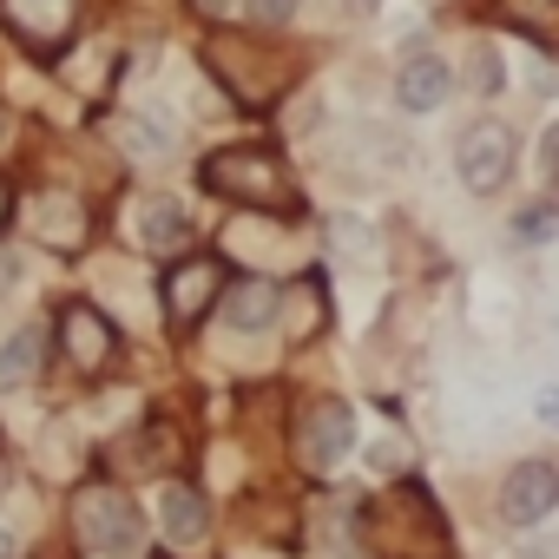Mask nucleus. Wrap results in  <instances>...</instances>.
Segmentation results:
<instances>
[{"label":"nucleus","instance_id":"obj_8","mask_svg":"<svg viewBox=\"0 0 559 559\" xmlns=\"http://www.w3.org/2000/svg\"><path fill=\"white\" fill-rule=\"evenodd\" d=\"M217 310H224V323H230V330L257 336V330H270V323H276V284H270V276H237V284H224Z\"/></svg>","mask_w":559,"mask_h":559},{"label":"nucleus","instance_id":"obj_6","mask_svg":"<svg viewBox=\"0 0 559 559\" xmlns=\"http://www.w3.org/2000/svg\"><path fill=\"white\" fill-rule=\"evenodd\" d=\"M349 448H356V415H349V402H317V408L304 415V454H310V467H336Z\"/></svg>","mask_w":559,"mask_h":559},{"label":"nucleus","instance_id":"obj_9","mask_svg":"<svg viewBox=\"0 0 559 559\" xmlns=\"http://www.w3.org/2000/svg\"><path fill=\"white\" fill-rule=\"evenodd\" d=\"M158 526H165V539L171 546H198L204 533H211V507H204V493L198 487H165V500H158Z\"/></svg>","mask_w":559,"mask_h":559},{"label":"nucleus","instance_id":"obj_1","mask_svg":"<svg viewBox=\"0 0 559 559\" xmlns=\"http://www.w3.org/2000/svg\"><path fill=\"white\" fill-rule=\"evenodd\" d=\"M204 185L237 204H257V211H297V185H290L284 158L263 145H230V152L204 158Z\"/></svg>","mask_w":559,"mask_h":559},{"label":"nucleus","instance_id":"obj_15","mask_svg":"<svg viewBox=\"0 0 559 559\" xmlns=\"http://www.w3.org/2000/svg\"><path fill=\"white\" fill-rule=\"evenodd\" d=\"M126 152H139V158H165V152H171V132H165L158 119H126Z\"/></svg>","mask_w":559,"mask_h":559},{"label":"nucleus","instance_id":"obj_5","mask_svg":"<svg viewBox=\"0 0 559 559\" xmlns=\"http://www.w3.org/2000/svg\"><path fill=\"white\" fill-rule=\"evenodd\" d=\"M217 297H224V270H217L211 257H185V263L165 276V310H171V323H198Z\"/></svg>","mask_w":559,"mask_h":559},{"label":"nucleus","instance_id":"obj_13","mask_svg":"<svg viewBox=\"0 0 559 559\" xmlns=\"http://www.w3.org/2000/svg\"><path fill=\"white\" fill-rule=\"evenodd\" d=\"M8 14H14V27H27L40 47H53V40L67 34V21H73V0H8Z\"/></svg>","mask_w":559,"mask_h":559},{"label":"nucleus","instance_id":"obj_7","mask_svg":"<svg viewBox=\"0 0 559 559\" xmlns=\"http://www.w3.org/2000/svg\"><path fill=\"white\" fill-rule=\"evenodd\" d=\"M448 93H454V67L435 53H415L395 73V106H408V112H435V106H448Z\"/></svg>","mask_w":559,"mask_h":559},{"label":"nucleus","instance_id":"obj_18","mask_svg":"<svg viewBox=\"0 0 559 559\" xmlns=\"http://www.w3.org/2000/svg\"><path fill=\"white\" fill-rule=\"evenodd\" d=\"M533 421L559 435V389H539V395H533Z\"/></svg>","mask_w":559,"mask_h":559},{"label":"nucleus","instance_id":"obj_21","mask_svg":"<svg viewBox=\"0 0 559 559\" xmlns=\"http://www.w3.org/2000/svg\"><path fill=\"white\" fill-rule=\"evenodd\" d=\"M0 224H8V191H0Z\"/></svg>","mask_w":559,"mask_h":559},{"label":"nucleus","instance_id":"obj_10","mask_svg":"<svg viewBox=\"0 0 559 559\" xmlns=\"http://www.w3.org/2000/svg\"><path fill=\"white\" fill-rule=\"evenodd\" d=\"M106 349H112V330H106V317H99L93 304L67 310V356H73L80 369H99V362H106Z\"/></svg>","mask_w":559,"mask_h":559},{"label":"nucleus","instance_id":"obj_14","mask_svg":"<svg viewBox=\"0 0 559 559\" xmlns=\"http://www.w3.org/2000/svg\"><path fill=\"white\" fill-rule=\"evenodd\" d=\"M198 8L211 21H263V27H276V21L297 14V0H198Z\"/></svg>","mask_w":559,"mask_h":559},{"label":"nucleus","instance_id":"obj_4","mask_svg":"<svg viewBox=\"0 0 559 559\" xmlns=\"http://www.w3.org/2000/svg\"><path fill=\"white\" fill-rule=\"evenodd\" d=\"M559 513V467H546V461H520L507 480H500V520L507 526H539V520H552Z\"/></svg>","mask_w":559,"mask_h":559},{"label":"nucleus","instance_id":"obj_17","mask_svg":"<svg viewBox=\"0 0 559 559\" xmlns=\"http://www.w3.org/2000/svg\"><path fill=\"white\" fill-rule=\"evenodd\" d=\"M369 461H376V467H382V474H395V467H402V461H408V448H402V441H395V435H382V441H376V448H369Z\"/></svg>","mask_w":559,"mask_h":559},{"label":"nucleus","instance_id":"obj_3","mask_svg":"<svg viewBox=\"0 0 559 559\" xmlns=\"http://www.w3.org/2000/svg\"><path fill=\"white\" fill-rule=\"evenodd\" d=\"M513 158H520V145H513V132L493 126V119H474V126L461 132V145H454V171H461L467 191H500V185L513 178Z\"/></svg>","mask_w":559,"mask_h":559},{"label":"nucleus","instance_id":"obj_19","mask_svg":"<svg viewBox=\"0 0 559 559\" xmlns=\"http://www.w3.org/2000/svg\"><path fill=\"white\" fill-rule=\"evenodd\" d=\"M8 284H14V257H8V250H0V290H8Z\"/></svg>","mask_w":559,"mask_h":559},{"label":"nucleus","instance_id":"obj_16","mask_svg":"<svg viewBox=\"0 0 559 559\" xmlns=\"http://www.w3.org/2000/svg\"><path fill=\"white\" fill-rule=\"evenodd\" d=\"M467 80H474V93H500V86H507V60H500L493 47H474V60H467Z\"/></svg>","mask_w":559,"mask_h":559},{"label":"nucleus","instance_id":"obj_12","mask_svg":"<svg viewBox=\"0 0 559 559\" xmlns=\"http://www.w3.org/2000/svg\"><path fill=\"white\" fill-rule=\"evenodd\" d=\"M139 230H145V243L152 250H165V257H191L185 243H191V217H185V204H145L139 211Z\"/></svg>","mask_w":559,"mask_h":559},{"label":"nucleus","instance_id":"obj_20","mask_svg":"<svg viewBox=\"0 0 559 559\" xmlns=\"http://www.w3.org/2000/svg\"><path fill=\"white\" fill-rule=\"evenodd\" d=\"M0 559H14V533L8 526H0Z\"/></svg>","mask_w":559,"mask_h":559},{"label":"nucleus","instance_id":"obj_11","mask_svg":"<svg viewBox=\"0 0 559 559\" xmlns=\"http://www.w3.org/2000/svg\"><path fill=\"white\" fill-rule=\"evenodd\" d=\"M47 362V330H14L8 343H0V389H14V382H34Z\"/></svg>","mask_w":559,"mask_h":559},{"label":"nucleus","instance_id":"obj_2","mask_svg":"<svg viewBox=\"0 0 559 559\" xmlns=\"http://www.w3.org/2000/svg\"><path fill=\"white\" fill-rule=\"evenodd\" d=\"M73 526H80V546H93L106 559H132L139 539H145V513L119 487H86L80 507H73Z\"/></svg>","mask_w":559,"mask_h":559}]
</instances>
